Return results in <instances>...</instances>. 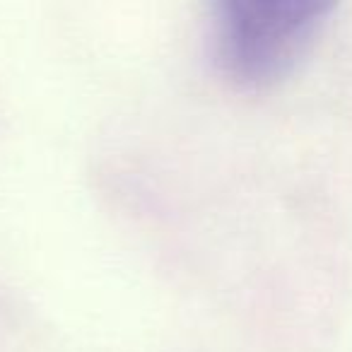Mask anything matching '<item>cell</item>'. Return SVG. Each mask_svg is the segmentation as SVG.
<instances>
[{"instance_id":"1","label":"cell","mask_w":352,"mask_h":352,"mask_svg":"<svg viewBox=\"0 0 352 352\" xmlns=\"http://www.w3.org/2000/svg\"><path fill=\"white\" fill-rule=\"evenodd\" d=\"M338 0H206L217 75L241 92H265L294 73Z\"/></svg>"}]
</instances>
